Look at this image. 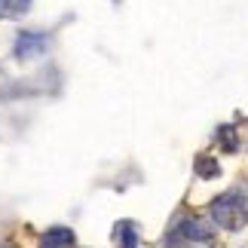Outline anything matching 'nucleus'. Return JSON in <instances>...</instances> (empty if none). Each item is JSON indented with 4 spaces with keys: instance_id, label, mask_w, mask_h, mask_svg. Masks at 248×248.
<instances>
[{
    "instance_id": "1",
    "label": "nucleus",
    "mask_w": 248,
    "mask_h": 248,
    "mask_svg": "<svg viewBox=\"0 0 248 248\" xmlns=\"http://www.w3.org/2000/svg\"><path fill=\"white\" fill-rule=\"evenodd\" d=\"M212 245H215L212 230L202 221H196V217L175 221L169 230V239H166V248H212Z\"/></svg>"
},
{
    "instance_id": "2",
    "label": "nucleus",
    "mask_w": 248,
    "mask_h": 248,
    "mask_svg": "<svg viewBox=\"0 0 248 248\" xmlns=\"http://www.w3.org/2000/svg\"><path fill=\"white\" fill-rule=\"evenodd\" d=\"M212 221L224 230H242L248 221V202L245 196H239L236 190L221 193L217 199H212Z\"/></svg>"
},
{
    "instance_id": "3",
    "label": "nucleus",
    "mask_w": 248,
    "mask_h": 248,
    "mask_svg": "<svg viewBox=\"0 0 248 248\" xmlns=\"http://www.w3.org/2000/svg\"><path fill=\"white\" fill-rule=\"evenodd\" d=\"M68 245H74V233L68 227H52L40 236V248H68Z\"/></svg>"
},
{
    "instance_id": "4",
    "label": "nucleus",
    "mask_w": 248,
    "mask_h": 248,
    "mask_svg": "<svg viewBox=\"0 0 248 248\" xmlns=\"http://www.w3.org/2000/svg\"><path fill=\"white\" fill-rule=\"evenodd\" d=\"M46 46V37L43 34H22L16 43V55H22V59H28V55H40V49Z\"/></svg>"
},
{
    "instance_id": "5",
    "label": "nucleus",
    "mask_w": 248,
    "mask_h": 248,
    "mask_svg": "<svg viewBox=\"0 0 248 248\" xmlns=\"http://www.w3.org/2000/svg\"><path fill=\"white\" fill-rule=\"evenodd\" d=\"M117 239H120V245L123 248H135V227L132 224H117Z\"/></svg>"
},
{
    "instance_id": "6",
    "label": "nucleus",
    "mask_w": 248,
    "mask_h": 248,
    "mask_svg": "<svg viewBox=\"0 0 248 248\" xmlns=\"http://www.w3.org/2000/svg\"><path fill=\"white\" fill-rule=\"evenodd\" d=\"M28 0H0V13H22Z\"/></svg>"
}]
</instances>
